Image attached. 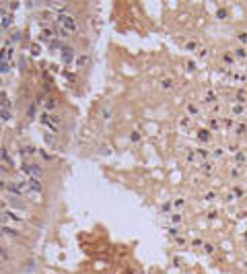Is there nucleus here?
Returning <instances> with one entry per match:
<instances>
[{
  "label": "nucleus",
  "instance_id": "nucleus-32",
  "mask_svg": "<svg viewBox=\"0 0 247 274\" xmlns=\"http://www.w3.org/2000/svg\"><path fill=\"white\" fill-rule=\"evenodd\" d=\"M243 132H245V126L239 124V126H237V134H243Z\"/></svg>",
  "mask_w": 247,
  "mask_h": 274
},
{
  "label": "nucleus",
  "instance_id": "nucleus-30",
  "mask_svg": "<svg viewBox=\"0 0 247 274\" xmlns=\"http://www.w3.org/2000/svg\"><path fill=\"white\" fill-rule=\"evenodd\" d=\"M237 99H239V101H245V93H243V91H239V93H237Z\"/></svg>",
  "mask_w": 247,
  "mask_h": 274
},
{
  "label": "nucleus",
  "instance_id": "nucleus-29",
  "mask_svg": "<svg viewBox=\"0 0 247 274\" xmlns=\"http://www.w3.org/2000/svg\"><path fill=\"white\" fill-rule=\"evenodd\" d=\"M245 161V155H241V153H237V163H243Z\"/></svg>",
  "mask_w": 247,
  "mask_h": 274
},
{
  "label": "nucleus",
  "instance_id": "nucleus-28",
  "mask_svg": "<svg viewBox=\"0 0 247 274\" xmlns=\"http://www.w3.org/2000/svg\"><path fill=\"white\" fill-rule=\"evenodd\" d=\"M103 118H105V120L111 118V111H109V109H103Z\"/></svg>",
  "mask_w": 247,
  "mask_h": 274
},
{
  "label": "nucleus",
  "instance_id": "nucleus-18",
  "mask_svg": "<svg viewBox=\"0 0 247 274\" xmlns=\"http://www.w3.org/2000/svg\"><path fill=\"white\" fill-rule=\"evenodd\" d=\"M239 113H243V107L241 105H233V116H239Z\"/></svg>",
  "mask_w": 247,
  "mask_h": 274
},
{
  "label": "nucleus",
  "instance_id": "nucleus-13",
  "mask_svg": "<svg viewBox=\"0 0 247 274\" xmlns=\"http://www.w3.org/2000/svg\"><path fill=\"white\" fill-rule=\"evenodd\" d=\"M56 35H58L60 39H66V37H68L70 33H68V31H66V29H62V27H60V29H56Z\"/></svg>",
  "mask_w": 247,
  "mask_h": 274
},
{
  "label": "nucleus",
  "instance_id": "nucleus-33",
  "mask_svg": "<svg viewBox=\"0 0 247 274\" xmlns=\"http://www.w3.org/2000/svg\"><path fill=\"white\" fill-rule=\"evenodd\" d=\"M187 70H190V72H194V70H196V64H194V62H190V64H187Z\"/></svg>",
  "mask_w": 247,
  "mask_h": 274
},
{
  "label": "nucleus",
  "instance_id": "nucleus-3",
  "mask_svg": "<svg viewBox=\"0 0 247 274\" xmlns=\"http://www.w3.org/2000/svg\"><path fill=\"white\" fill-rule=\"evenodd\" d=\"M21 171H23L27 177H33V179H41L43 177V169L37 163H25L23 167H21Z\"/></svg>",
  "mask_w": 247,
  "mask_h": 274
},
{
  "label": "nucleus",
  "instance_id": "nucleus-2",
  "mask_svg": "<svg viewBox=\"0 0 247 274\" xmlns=\"http://www.w3.org/2000/svg\"><path fill=\"white\" fill-rule=\"evenodd\" d=\"M56 21H58V25L62 27V29H66L68 33H76V21L70 17V15H66V12H60L58 17H56Z\"/></svg>",
  "mask_w": 247,
  "mask_h": 274
},
{
  "label": "nucleus",
  "instance_id": "nucleus-10",
  "mask_svg": "<svg viewBox=\"0 0 247 274\" xmlns=\"http://www.w3.org/2000/svg\"><path fill=\"white\" fill-rule=\"evenodd\" d=\"M10 23H12V15H4L2 23H0V27H2V29H6V27L10 25Z\"/></svg>",
  "mask_w": 247,
  "mask_h": 274
},
{
  "label": "nucleus",
  "instance_id": "nucleus-9",
  "mask_svg": "<svg viewBox=\"0 0 247 274\" xmlns=\"http://www.w3.org/2000/svg\"><path fill=\"white\" fill-rule=\"evenodd\" d=\"M173 85H175V83H173V78H169V76L161 80V87H163L165 91H171V89H173Z\"/></svg>",
  "mask_w": 247,
  "mask_h": 274
},
{
  "label": "nucleus",
  "instance_id": "nucleus-11",
  "mask_svg": "<svg viewBox=\"0 0 247 274\" xmlns=\"http://www.w3.org/2000/svg\"><path fill=\"white\" fill-rule=\"evenodd\" d=\"M35 109H37V105H35V103H31V105H29V109H27V118H29V120H33V118H35Z\"/></svg>",
  "mask_w": 247,
  "mask_h": 274
},
{
  "label": "nucleus",
  "instance_id": "nucleus-17",
  "mask_svg": "<svg viewBox=\"0 0 247 274\" xmlns=\"http://www.w3.org/2000/svg\"><path fill=\"white\" fill-rule=\"evenodd\" d=\"M235 56H237V58H245V56H247V52H245L243 48H239V50H235Z\"/></svg>",
  "mask_w": 247,
  "mask_h": 274
},
{
  "label": "nucleus",
  "instance_id": "nucleus-31",
  "mask_svg": "<svg viewBox=\"0 0 247 274\" xmlns=\"http://www.w3.org/2000/svg\"><path fill=\"white\" fill-rule=\"evenodd\" d=\"M50 6H52V8H56V10H62V8H64V4H54V2H52Z\"/></svg>",
  "mask_w": 247,
  "mask_h": 274
},
{
  "label": "nucleus",
  "instance_id": "nucleus-22",
  "mask_svg": "<svg viewBox=\"0 0 247 274\" xmlns=\"http://www.w3.org/2000/svg\"><path fill=\"white\" fill-rule=\"evenodd\" d=\"M187 111H190V113H194V116H196V113H198V107H196V105H187Z\"/></svg>",
  "mask_w": 247,
  "mask_h": 274
},
{
  "label": "nucleus",
  "instance_id": "nucleus-4",
  "mask_svg": "<svg viewBox=\"0 0 247 274\" xmlns=\"http://www.w3.org/2000/svg\"><path fill=\"white\" fill-rule=\"evenodd\" d=\"M60 52H62V60H64L66 64H70V62L74 60V50H72V48H68V45H64Z\"/></svg>",
  "mask_w": 247,
  "mask_h": 274
},
{
  "label": "nucleus",
  "instance_id": "nucleus-27",
  "mask_svg": "<svg viewBox=\"0 0 247 274\" xmlns=\"http://www.w3.org/2000/svg\"><path fill=\"white\" fill-rule=\"evenodd\" d=\"M171 221L173 223H179V221H181V214H171Z\"/></svg>",
  "mask_w": 247,
  "mask_h": 274
},
{
  "label": "nucleus",
  "instance_id": "nucleus-8",
  "mask_svg": "<svg viewBox=\"0 0 247 274\" xmlns=\"http://www.w3.org/2000/svg\"><path fill=\"white\" fill-rule=\"evenodd\" d=\"M198 138H200L202 142H204V140L208 142V140H210V130H208V128H202V130L198 132Z\"/></svg>",
  "mask_w": 247,
  "mask_h": 274
},
{
  "label": "nucleus",
  "instance_id": "nucleus-36",
  "mask_svg": "<svg viewBox=\"0 0 247 274\" xmlns=\"http://www.w3.org/2000/svg\"><path fill=\"white\" fill-rule=\"evenodd\" d=\"M0 87H2V78H0Z\"/></svg>",
  "mask_w": 247,
  "mask_h": 274
},
{
  "label": "nucleus",
  "instance_id": "nucleus-1",
  "mask_svg": "<svg viewBox=\"0 0 247 274\" xmlns=\"http://www.w3.org/2000/svg\"><path fill=\"white\" fill-rule=\"evenodd\" d=\"M39 122H41L43 126H48L52 132H58V130L62 128V122L58 120V116L48 113V111H41V113H39Z\"/></svg>",
  "mask_w": 247,
  "mask_h": 274
},
{
  "label": "nucleus",
  "instance_id": "nucleus-7",
  "mask_svg": "<svg viewBox=\"0 0 247 274\" xmlns=\"http://www.w3.org/2000/svg\"><path fill=\"white\" fill-rule=\"evenodd\" d=\"M39 39H41V41H52V39H54V31H52V29H43L41 35H39Z\"/></svg>",
  "mask_w": 247,
  "mask_h": 274
},
{
  "label": "nucleus",
  "instance_id": "nucleus-5",
  "mask_svg": "<svg viewBox=\"0 0 247 274\" xmlns=\"http://www.w3.org/2000/svg\"><path fill=\"white\" fill-rule=\"evenodd\" d=\"M56 99L54 97H46L43 99V111H48V113H52V109H56Z\"/></svg>",
  "mask_w": 247,
  "mask_h": 274
},
{
  "label": "nucleus",
  "instance_id": "nucleus-34",
  "mask_svg": "<svg viewBox=\"0 0 247 274\" xmlns=\"http://www.w3.org/2000/svg\"><path fill=\"white\" fill-rule=\"evenodd\" d=\"M169 233H171V235H173V237H175V235H177V233H179V229H175V227H171V229H169Z\"/></svg>",
  "mask_w": 247,
  "mask_h": 274
},
{
  "label": "nucleus",
  "instance_id": "nucleus-21",
  "mask_svg": "<svg viewBox=\"0 0 247 274\" xmlns=\"http://www.w3.org/2000/svg\"><path fill=\"white\" fill-rule=\"evenodd\" d=\"M204 101H208V103H212V101H214V93H212V91L206 95V99H204Z\"/></svg>",
  "mask_w": 247,
  "mask_h": 274
},
{
  "label": "nucleus",
  "instance_id": "nucleus-19",
  "mask_svg": "<svg viewBox=\"0 0 247 274\" xmlns=\"http://www.w3.org/2000/svg\"><path fill=\"white\" fill-rule=\"evenodd\" d=\"M130 138H132V142H138V140H140V134H138V132H132Z\"/></svg>",
  "mask_w": 247,
  "mask_h": 274
},
{
  "label": "nucleus",
  "instance_id": "nucleus-25",
  "mask_svg": "<svg viewBox=\"0 0 247 274\" xmlns=\"http://www.w3.org/2000/svg\"><path fill=\"white\" fill-rule=\"evenodd\" d=\"M204 249H206V254H212V252H214V247H212L210 243H206V245H204Z\"/></svg>",
  "mask_w": 247,
  "mask_h": 274
},
{
  "label": "nucleus",
  "instance_id": "nucleus-15",
  "mask_svg": "<svg viewBox=\"0 0 247 274\" xmlns=\"http://www.w3.org/2000/svg\"><path fill=\"white\" fill-rule=\"evenodd\" d=\"M86 62H89V58H86V56H80V58H78V60H76V66H78V68H80V66H84V64H86Z\"/></svg>",
  "mask_w": 247,
  "mask_h": 274
},
{
  "label": "nucleus",
  "instance_id": "nucleus-16",
  "mask_svg": "<svg viewBox=\"0 0 247 274\" xmlns=\"http://www.w3.org/2000/svg\"><path fill=\"white\" fill-rule=\"evenodd\" d=\"M196 48H198V43H196V41H187V43H185V50H190V52H194Z\"/></svg>",
  "mask_w": 247,
  "mask_h": 274
},
{
  "label": "nucleus",
  "instance_id": "nucleus-20",
  "mask_svg": "<svg viewBox=\"0 0 247 274\" xmlns=\"http://www.w3.org/2000/svg\"><path fill=\"white\" fill-rule=\"evenodd\" d=\"M0 258H2V260H4V258H8V254H6V249H4L2 245H0Z\"/></svg>",
  "mask_w": 247,
  "mask_h": 274
},
{
  "label": "nucleus",
  "instance_id": "nucleus-23",
  "mask_svg": "<svg viewBox=\"0 0 247 274\" xmlns=\"http://www.w3.org/2000/svg\"><path fill=\"white\" fill-rule=\"evenodd\" d=\"M216 17H218V19H227V10H218Z\"/></svg>",
  "mask_w": 247,
  "mask_h": 274
},
{
  "label": "nucleus",
  "instance_id": "nucleus-6",
  "mask_svg": "<svg viewBox=\"0 0 247 274\" xmlns=\"http://www.w3.org/2000/svg\"><path fill=\"white\" fill-rule=\"evenodd\" d=\"M27 188H29V190H35V192H41V190H43L41 181H39V179H33V177L27 179Z\"/></svg>",
  "mask_w": 247,
  "mask_h": 274
},
{
  "label": "nucleus",
  "instance_id": "nucleus-35",
  "mask_svg": "<svg viewBox=\"0 0 247 274\" xmlns=\"http://www.w3.org/2000/svg\"><path fill=\"white\" fill-rule=\"evenodd\" d=\"M239 39L241 41H247V33H239Z\"/></svg>",
  "mask_w": 247,
  "mask_h": 274
},
{
  "label": "nucleus",
  "instance_id": "nucleus-26",
  "mask_svg": "<svg viewBox=\"0 0 247 274\" xmlns=\"http://www.w3.org/2000/svg\"><path fill=\"white\" fill-rule=\"evenodd\" d=\"M202 169H204V171H206V173H208V171H210V169H212V165H210V163H202Z\"/></svg>",
  "mask_w": 247,
  "mask_h": 274
},
{
  "label": "nucleus",
  "instance_id": "nucleus-37",
  "mask_svg": "<svg viewBox=\"0 0 247 274\" xmlns=\"http://www.w3.org/2000/svg\"><path fill=\"white\" fill-rule=\"evenodd\" d=\"M0 155H2V151H0Z\"/></svg>",
  "mask_w": 247,
  "mask_h": 274
},
{
  "label": "nucleus",
  "instance_id": "nucleus-24",
  "mask_svg": "<svg viewBox=\"0 0 247 274\" xmlns=\"http://www.w3.org/2000/svg\"><path fill=\"white\" fill-rule=\"evenodd\" d=\"M224 62H227V64H233V56H231V54H224Z\"/></svg>",
  "mask_w": 247,
  "mask_h": 274
},
{
  "label": "nucleus",
  "instance_id": "nucleus-14",
  "mask_svg": "<svg viewBox=\"0 0 247 274\" xmlns=\"http://www.w3.org/2000/svg\"><path fill=\"white\" fill-rule=\"evenodd\" d=\"M39 54H41L39 43H33V45H31V56H39Z\"/></svg>",
  "mask_w": 247,
  "mask_h": 274
},
{
  "label": "nucleus",
  "instance_id": "nucleus-12",
  "mask_svg": "<svg viewBox=\"0 0 247 274\" xmlns=\"http://www.w3.org/2000/svg\"><path fill=\"white\" fill-rule=\"evenodd\" d=\"M0 118H2L4 122H6V120H10V109H6V107H2V109H0Z\"/></svg>",
  "mask_w": 247,
  "mask_h": 274
}]
</instances>
